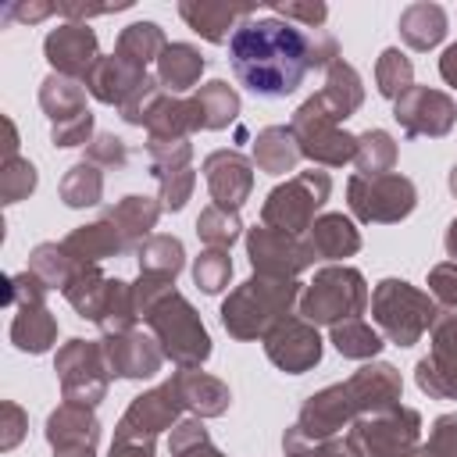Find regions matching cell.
Returning a JSON list of instances; mask_svg holds the SVG:
<instances>
[{
	"label": "cell",
	"instance_id": "cell-1",
	"mask_svg": "<svg viewBox=\"0 0 457 457\" xmlns=\"http://www.w3.org/2000/svg\"><path fill=\"white\" fill-rule=\"evenodd\" d=\"M228 61L239 86L261 100H282L296 93L307 68L321 64L311 36L278 18L243 21L228 39Z\"/></svg>",
	"mask_w": 457,
	"mask_h": 457
},
{
	"label": "cell",
	"instance_id": "cell-2",
	"mask_svg": "<svg viewBox=\"0 0 457 457\" xmlns=\"http://www.w3.org/2000/svg\"><path fill=\"white\" fill-rule=\"evenodd\" d=\"M46 54L61 71H82L93 54V32L86 25H64L46 36Z\"/></svg>",
	"mask_w": 457,
	"mask_h": 457
},
{
	"label": "cell",
	"instance_id": "cell-4",
	"mask_svg": "<svg viewBox=\"0 0 457 457\" xmlns=\"http://www.w3.org/2000/svg\"><path fill=\"white\" fill-rule=\"evenodd\" d=\"M225 278H228V261H225V257L211 253V257H204V261L196 264V282H200L207 293H218V289L225 286Z\"/></svg>",
	"mask_w": 457,
	"mask_h": 457
},
{
	"label": "cell",
	"instance_id": "cell-5",
	"mask_svg": "<svg viewBox=\"0 0 457 457\" xmlns=\"http://www.w3.org/2000/svg\"><path fill=\"white\" fill-rule=\"evenodd\" d=\"M443 75H446L450 82H457V46L446 50V57H443Z\"/></svg>",
	"mask_w": 457,
	"mask_h": 457
},
{
	"label": "cell",
	"instance_id": "cell-3",
	"mask_svg": "<svg viewBox=\"0 0 457 457\" xmlns=\"http://www.w3.org/2000/svg\"><path fill=\"white\" fill-rule=\"evenodd\" d=\"M200 68H204V57H196L189 46H168L161 57V75L164 82H171V89H186Z\"/></svg>",
	"mask_w": 457,
	"mask_h": 457
}]
</instances>
